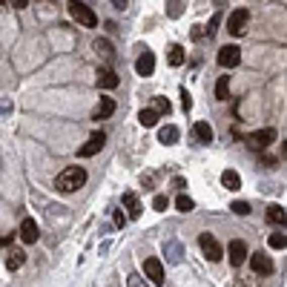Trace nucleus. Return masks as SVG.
<instances>
[{"mask_svg": "<svg viewBox=\"0 0 287 287\" xmlns=\"http://www.w3.org/2000/svg\"><path fill=\"white\" fill-rule=\"evenodd\" d=\"M86 184V170L83 167H66V170L55 178V189H61V193H75V189H81Z\"/></svg>", "mask_w": 287, "mask_h": 287, "instance_id": "obj_1", "label": "nucleus"}, {"mask_svg": "<svg viewBox=\"0 0 287 287\" xmlns=\"http://www.w3.org/2000/svg\"><path fill=\"white\" fill-rule=\"evenodd\" d=\"M69 15L75 23H83V26H98V15L83 3V0H69Z\"/></svg>", "mask_w": 287, "mask_h": 287, "instance_id": "obj_2", "label": "nucleus"}, {"mask_svg": "<svg viewBox=\"0 0 287 287\" xmlns=\"http://www.w3.org/2000/svg\"><path fill=\"white\" fill-rule=\"evenodd\" d=\"M247 20H250V12L247 9H235L233 15H230V20H227V32H230L233 37L244 35V32H247Z\"/></svg>", "mask_w": 287, "mask_h": 287, "instance_id": "obj_3", "label": "nucleus"}, {"mask_svg": "<svg viewBox=\"0 0 287 287\" xmlns=\"http://www.w3.org/2000/svg\"><path fill=\"white\" fill-rule=\"evenodd\" d=\"M198 244H201V253H204L213 264L215 261H221V244L213 238V233H201L198 235Z\"/></svg>", "mask_w": 287, "mask_h": 287, "instance_id": "obj_4", "label": "nucleus"}, {"mask_svg": "<svg viewBox=\"0 0 287 287\" xmlns=\"http://www.w3.org/2000/svg\"><path fill=\"white\" fill-rule=\"evenodd\" d=\"M250 259V267L259 273V276H273V259H270L267 253H253V256H247Z\"/></svg>", "mask_w": 287, "mask_h": 287, "instance_id": "obj_5", "label": "nucleus"}, {"mask_svg": "<svg viewBox=\"0 0 287 287\" xmlns=\"http://www.w3.org/2000/svg\"><path fill=\"white\" fill-rule=\"evenodd\" d=\"M238 61H242V49L238 46H221L218 49V63L224 66V69H233V66H238Z\"/></svg>", "mask_w": 287, "mask_h": 287, "instance_id": "obj_6", "label": "nucleus"}, {"mask_svg": "<svg viewBox=\"0 0 287 287\" xmlns=\"http://www.w3.org/2000/svg\"><path fill=\"white\" fill-rule=\"evenodd\" d=\"M273 141H276V129H259V132L247 135V144H250L253 150H264V147H270Z\"/></svg>", "mask_w": 287, "mask_h": 287, "instance_id": "obj_7", "label": "nucleus"}, {"mask_svg": "<svg viewBox=\"0 0 287 287\" xmlns=\"http://www.w3.org/2000/svg\"><path fill=\"white\" fill-rule=\"evenodd\" d=\"M227 253H230V264H233V267H242L244 261H247V244H244L242 238H233L230 247H227Z\"/></svg>", "mask_w": 287, "mask_h": 287, "instance_id": "obj_8", "label": "nucleus"}, {"mask_svg": "<svg viewBox=\"0 0 287 287\" xmlns=\"http://www.w3.org/2000/svg\"><path fill=\"white\" fill-rule=\"evenodd\" d=\"M104 144H107V135H104V132H92V135H89V141L83 144L81 150H78V155H81V158H89V155L98 153Z\"/></svg>", "mask_w": 287, "mask_h": 287, "instance_id": "obj_9", "label": "nucleus"}, {"mask_svg": "<svg viewBox=\"0 0 287 287\" xmlns=\"http://www.w3.org/2000/svg\"><path fill=\"white\" fill-rule=\"evenodd\" d=\"M144 273H147V278H150L153 284H164V264H161V259H147L144 261Z\"/></svg>", "mask_w": 287, "mask_h": 287, "instance_id": "obj_10", "label": "nucleus"}, {"mask_svg": "<svg viewBox=\"0 0 287 287\" xmlns=\"http://www.w3.org/2000/svg\"><path fill=\"white\" fill-rule=\"evenodd\" d=\"M135 72H138L141 78H150V75L155 72V55L150 52V49H144V55L135 61Z\"/></svg>", "mask_w": 287, "mask_h": 287, "instance_id": "obj_11", "label": "nucleus"}, {"mask_svg": "<svg viewBox=\"0 0 287 287\" xmlns=\"http://www.w3.org/2000/svg\"><path fill=\"white\" fill-rule=\"evenodd\" d=\"M20 238H23L26 244H35L37 238H40V233H37V224L32 221V218H23V221H20Z\"/></svg>", "mask_w": 287, "mask_h": 287, "instance_id": "obj_12", "label": "nucleus"}, {"mask_svg": "<svg viewBox=\"0 0 287 287\" xmlns=\"http://www.w3.org/2000/svg\"><path fill=\"white\" fill-rule=\"evenodd\" d=\"M121 201H124L129 218H141L144 207H141V201H138V196H135V193H124V196H121Z\"/></svg>", "mask_w": 287, "mask_h": 287, "instance_id": "obj_13", "label": "nucleus"}, {"mask_svg": "<svg viewBox=\"0 0 287 287\" xmlns=\"http://www.w3.org/2000/svg\"><path fill=\"white\" fill-rule=\"evenodd\" d=\"M95 81H98L101 89H115L118 83H121V78H118L112 69H98V78H95Z\"/></svg>", "mask_w": 287, "mask_h": 287, "instance_id": "obj_14", "label": "nucleus"}, {"mask_svg": "<svg viewBox=\"0 0 287 287\" xmlns=\"http://www.w3.org/2000/svg\"><path fill=\"white\" fill-rule=\"evenodd\" d=\"M112 112H115V101L112 98H101V104H98V109H95V121H107L109 115H112Z\"/></svg>", "mask_w": 287, "mask_h": 287, "instance_id": "obj_15", "label": "nucleus"}, {"mask_svg": "<svg viewBox=\"0 0 287 287\" xmlns=\"http://www.w3.org/2000/svg\"><path fill=\"white\" fill-rule=\"evenodd\" d=\"M193 132H196V138L201 144H213V126L207 124V121H198V124L193 126Z\"/></svg>", "mask_w": 287, "mask_h": 287, "instance_id": "obj_16", "label": "nucleus"}, {"mask_svg": "<svg viewBox=\"0 0 287 287\" xmlns=\"http://www.w3.org/2000/svg\"><path fill=\"white\" fill-rule=\"evenodd\" d=\"M181 138V132H178V126H172V124H167V126H161L158 129V141L161 144H175Z\"/></svg>", "mask_w": 287, "mask_h": 287, "instance_id": "obj_17", "label": "nucleus"}, {"mask_svg": "<svg viewBox=\"0 0 287 287\" xmlns=\"http://www.w3.org/2000/svg\"><path fill=\"white\" fill-rule=\"evenodd\" d=\"M221 184H224L227 189H238L242 187V175H238L235 170H224L221 172Z\"/></svg>", "mask_w": 287, "mask_h": 287, "instance_id": "obj_18", "label": "nucleus"}, {"mask_svg": "<svg viewBox=\"0 0 287 287\" xmlns=\"http://www.w3.org/2000/svg\"><path fill=\"white\" fill-rule=\"evenodd\" d=\"M215 98H218V101L230 98V78H227V75H221V78L215 81Z\"/></svg>", "mask_w": 287, "mask_h": 287, "instance_id": "obj_19", "label": "nucleus"}, {"mask_svg": "<svg viewBox=\"0 0 287 287\" xmlns=\"http://www.w3.org/2000/svg\"><path fill=\"white\" fill-rule=\"evenodd\" d=\"M284 218H287V215H284V207H281V204H273L267 210V221H270V224H281V227H284Z\"/></svg>", "mask_w": 287, "mask_h": 287, "instance_id": "obj_20", "label": "nucleus"}, {"mask_svg": "<svg viewBox=\"0 0 287 287\" xmlns=\"http://www.w3.org/2000/svg\"><path fill=\"white\" fill-rule=\"evenodd\" d=\"M23 259H26L23 250H12L9 259H6V267H9V270H20V267H23Z\"/></svg>", "mask_w": 287, "mask_h": 287, "instance_id": "obj_21", "label": "nucleus"}, {"mask_svg": "<svg viewBox=\"0 0 287 287\" xmlns=\"http://www.w3.org/2000/svg\"><path fill=\"white\" fill-rule=\"evenodd\" d=\"M138 121H141V126H155L158 124V112H155V109H141Z\"/></svg>", "mask_w": 287, "mask_h": 287, "instance_id": "obj_22", "label": "nucleus"}, {"mask_svg": "<svg viewBox=\"0 0 287 287\" xmlns=\"http://www.w3.org/2000/svg\"><path fill=\"white\" fill-rule=\"evenodd\" d=\"M184 63V49H181L178 43L170 46V66H181Z\"/></svg>", "mask_w": 287, "mask_h": 287, "instance_id": "obj_23", "label": "nucleus"}, {"mask_svg": "<svg viewBox=\"0 0 287 287\" xmlns=\"http://www.w3.org/2000/svg\"><path fill=\"white\" fill-rule=\"evenodd\" d=\"M95 52H98L101 58H112V43L104 40V37H98V40H95Z\"/></svg>", "mask_w": 287, "mask_h": 287, "instance_id": "obj_24", "label": "nucleus"}, {"mask_svg": "<svg viewBox=\"0 0 287 287\" xmlns=\"http://www.w3.org/2000/svg\"><path fill=\"white\" fill-rule=\"evenodd\" d=\"M267 244H270V247H273V250H284L287 238H284V233H270Z\"/></svg>", "mask_w": 287, "mask_h": 287, "instance_id": "obj_25", "label": "nucleus"}, {"mask_svg": "<svg viewBox=\"0 0 287 287\" xmlns=\"http://www.w3.org/2000/svg\"><path fill=\"white\" fill-rule=\"evenodd\" d=\"M153 109L158 112V115H170V112H172V104L167 98H155V107Z\"/></svg>", "mask_w": 287, "mask_h": 287, "instance_id": "obj_26", "label": "nucleus"}, {"mask_svg": "<svg viewBox=\"0 0 287 287\" xmlns=\"http://www.w3.org/2000/svg\"><path fill=\"white\" fill-rule=\"evenodd\" d=\"M175 207H178L181 213H189V210L196 207V201H193L189 196H178V198H175Z\"/></svg>", "mask_w": 287, "mask_h": 287, "instance_id": "obj_27", "label": "nucleus"}, {"mask_svg": "<svg viewBox=\"0 0 287 287\" xmlns=\"http://www.w3.org/2000/svg\"><path fill=\"white\" fill-rule=\"evenodd\" d=\"M230 210H233L235 215H247V213H250V204H247V201H233Z\"/></svg>", "mask_w": 287, "mask_h": 287, "instance_id": "obj_28", "label": "nucleus"}, {"mask_svg": "<svg viewBox=\"0 0 287 287\" xmlns=\"http://www.w3.org/2000/svg\"><path fill=\"white\" fill-rule=\"evenodd\" d=\"M126 287H150L147 281H144L138 273H129V278H126Z\"/></svg>", "mask_w": 287, "mask_h": 287, "instance_id": "obj_29", "label": "nucleus"}, {"mask_svg": "<svg viewBox=\"0 0 287 287\" xmlns=\"http://www.w3.org/2000/svg\"><path fill=\"white\" fill-rule=\"evenodd\" d=\"M167 253H170V261H181V247L175 242L167 244Z\"/></svg>", "mask_w": 287, "mask_h": 287, "instance_id": "obj_30", "label": "nucleus"}, {"mask_svg": "<svg viewBox=\"0 0 287 287\" xmlns=\"http://www.w3.org/2000/svg\"><path fill=\"white\" fill-rule=\"evenodd\" d=\"M153 210H158V213H161V210H167V196H155L153 198Z\"/></svg>", "mask_w": 287, "mask_h": 287, "instance_id": "obj_31", "label": "nucleus"}, {"mask_svg": "<svg viewBox=\"0 0 287 287\" xmlns=\"http://www.w3.org/2000/svg\"><path fill=\"white\" fill-rule=\"evenodd\" d=\"M218 23H221V18H218V15H213V20L207 23V35H210V37L215 35V29H218Z\"/></svg>", "mask_w": 287, "mask_h": 287, "instance_id": "obj_32", "label": "nucleus"}, {"mask_svg": "<svg viewBox=\"0 0 287 287\" xmlns=\"http://www.w3.org/2000/svg\"><path fill=\"white\" fill-rule=\"evenodd\" d=\"M181 104H184V109L189 112V107H193V98H189V92H187V89H181Z\"/></svg>", "mask_w": 287, "mask_h": 287, "instance_id": "obj_33", "label": "nucleus"}, {"mask_svg": "<svg viewBox=\"0 0 287 287\" xmlns=\"http://www.w3.org/2000/svg\"><path fill=\"white\" fill-rule=\"evenodd\" d=\"M115 224H118V227H124V224H126V215H124V210H118V213H115Z\"/></svg>", "mask_w": 287, "mask_h": 287, "instance_id": "obj_34", "label": "nucleus"}, {"mask_svg": "<svg viewBox=\"0 0 287 287\" xmlns=\"http://www.w3.org/2000/svg\"><path fill=\"white\" fill-rule=\"evenodd\" d=\"M12 6H15V9H26L29 6V0H9Z\"/></svg>", "mask_w": 287, "mask_h": 287, "instance_id": "obj_35", "label": "nucleus"}, {"mask_svg": "<svg viewBox=\"0 0 287 287\" xmlns=\"http://www.w3.org/2000/svg\"><path fill=\"white\" fill-rule=\"evenodd\" d=\"M126 3H129V0H112V6H115V9H126Z\"/></svg>", "mask_w": 287, "mask_h": 287, "instance_id": "obj_36", "label": "nucleus"}, {"mask_svg": "<svg viewBox=\"0 0 287 287\" xmlns=\"http://www.w3.org/2000/svg\"><path fill=\"white\" fill-rule=\"evenodd\" d=\"M9 242H12V235H9V233H6V235H0V247H6Z\"/></svg>", "mask_w": 287, "mask_h": 287, "instance_id": "obj_37", "label": "nucleus"}, {"mask_svg": "<svg viewBox=\"0 0 287 287\" xmlns=\"http://www.w3.org/2000/svg\"><path fill=\"white\" fill-rule=\"evenodd\" d=\"M0 6H3V0H0Z\"/></svg>", "mask_w": 287, "mask_h": 287, "instance_id": "obj_38", "label": "nucleus"}]
</instances>
